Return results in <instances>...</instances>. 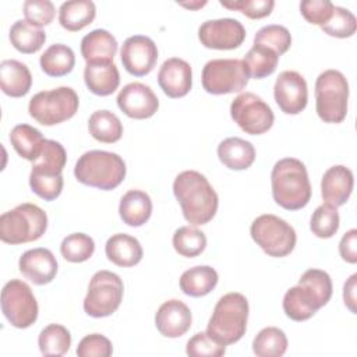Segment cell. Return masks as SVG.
Masks as SVG:
<instances>
[{
    "label": "cell",
    "instance_id": "38",
    "mask_svg": "<svg viewBox=\"0 0 357 357\" xmlns=\"http://www.w3.org/2000/svg\"><path fill=\"white\" fill-rule=\"evenodd\" d=\"M173 247L181 257L194 258L205 250L206 237L194 226H183L173 234Z\"/></svg>",
    "mask_w": 357,
    "mask_h": 357
},
{
    "label": "cell",
    "instance_id": "22",
    "mask_svg": "<svg viewBox=\"0 0 357 357\" xmlns=\"http://www.w3.org/2000/svg\"><path fill=\"white\" fill-rule=\"evenodd\" d=\"M105 252L110 262L123 268L137 265L144 255L139 241L126 233H117L109 237L105 245Z\"/></svg>",
    "mask_w": 357,
    "mask_h": 357
},
{
    "label": "cell",
    "instance_id": "8",
    "mask_svg": "<svg viewBox=\"0 0 357 357\" xmlns=\"http://www.w3.org/2000/svg\"><path fill=\"white\" fill-rule=\"evenodd\" d=\"M252 240L265 254L275 258L289 255L297 241L294 229L279 216L265 213L254 219L250 229Z\"/></svg>",
    "mask_w": 357,
    "mask_h": 357
},
{
    "label": "cell",
    "instance_id": "2",
    "mask_svg": "<svg viewBox=\"0 0 357 357\" xmlns=\"http://www.w3.org/2000/svg\"><path fill=\"white\" fill-rule=\"evenodd\" d=\"M271 184L275 202L287 211H298L310 202L308 173L304 163L296 158H284L275 163Z\"/></svg>",
    "mask_w": 357,
    "mask_h": 357
},
{
    "label": "cell",
    "instance_id": "9",
    "mask_svg": "<svg viewBox=\"0 0 357 357\" xmlns=\"http://www.w3.org/2000/svg\"><path fill=\"white\" fill-rule=\"evenodd\" d=\"M124 293L123 280L110 271H98L88 286L84 311L93 318L112 315L121 304Z\"/></svg>",
    "mask_w": 357,
    "mask_h": 357
},
{
    "label": "cell",
    "instance_id": "14",
    "mask_svg": "<svg viewBox=\"0 0 357 357\" xmlns=\"http://www.w3.org/2000/svg\"><path fill=\"white\" fill-rule=\"evenodd\" d=\"M120 56L123 67L128 74L134 77H144L156 66L158 47L151 38L134 35L123 42Z\"/></svg>",
    "mask_w": 357,
    "mask_h": 357
},
{
    "label": "cell",
    "instance_id": "18",
    "mask_svg": "<svg viewBox=\"0 0 357 357\" xmlns=\"http://www.w3.org/2000/svg\"><path fill=\"white\" fill-rule=\"evenodd\" d=\"M158 82L169 98H183L192 86L191 66L178 57L167 59L159 68Z\"/></svg>",
    "mask_w": 357,
    "mask_h": 357
},
{
    "label": "cell",
    "instance_id": "52",
    "mask_svg": "<svg viewBox=\"0 0 357 357\" xmlns=\"http://www.w3.org/2000/svg\"><path fill=\"white\" fill-rule=\"evenodd\" d=\"M178 4L185 8H190V10H197V8L204 7L206 4V1H190V3H178Z\"/></svg>",
    "mask_w": 357,
    "mask_h": 357
},
{
    "label": "cell",
    "instance_id": "41",
    "mask_svg": "<svg viewBox=\"0 0 357 357\" xmlns=\"http://www.w3.org/2000/svg\"><path fill=\"white\" fill-rule=\"evenodd\" d=\"M254 45H264L278 53L280 57L291 46V35L283 25H265L254 36Z\"/></svg>",
    "mask_w": 357,
    "mask_h": 357
},
{
    "label": "cell",
    "instance_id": "33",
    "mask_svg": "<svg viewBox=\"0 0 357 357\" xmlns=\"http://www.w3.org/2000/svg\"><path fill=\"white\" fill-rule=\"evenodd\" d=\"M89 134L99 142L114 144L123 135L120 119L109 110H96L88 120Z\"/></svg>",
    "mask_w": 357,
    "mask_h": 357
},
{
    "label": "cell",
    "instance_id": "34",
    "mask_svg": "<svg viewBox=\"0 0 357 357\" xmlns=\"http://www.w3.org/2000/svg\"><path fill=\"white\" fill-rule=\"evenodd\" d=\"M243 61L245 64L248 77L261 79L275 73L279 61V56L275 50L264 45H254L247 52Z\"/></svg>",
    "mask_w": 357,
    "mask_h": 357
},
{
    "label": "cell",
    "instance_id": "24",
    "mask_svg": "<svg viewBox=\"0 0 357 357\" xmlns=\"http://www.w3.org/2000/svg\"><path fill=\"white\" fill-rule=\"evenodd\" d=\"M321 307L322 305L314 293L303 284L289 289L283 297L284 314L297 322L310 319Z\"/></svg>",
    "mask_w": 357,
    "mask_h": 357
},
{
    "label": "cell",
    "instance_id": "48",
    "mask_svg": "<svg viewBox=\"0 0 357 357\" xmlns=\"http://www.w3.org/2000/svg\"><path fill=\"white\" fill-rule=\"evenodd\" d=\"M112 353V342L100 333H92L82 337L77 347L78 357H109Z\"/></svg>",
    "mask_w": 357,
    "mask_h": 357
},
{
    "label": "cell",
    "instance_id": "32",
    "mask_svg": "<svg viewBox=\"0 0 357 357\" xmlns=\"http://www.w3.org/2000/svg\"><path fill=\"white\" fill-rule=\"evenodd\" d=\"M10 42L21 53L32 54L42 49L46 40V33L40 28L31 25L25 20L15 21L10 28Z\"/></svg>",
    "mask_w": 357,
    "mask_h": 357
},
{
    "label": "cell",
    "instance_id": "44",
    "mask_svg": "<svg viewBox=\"0 0 357 357\" xmlns=\"http://www.w3.org/2000/svg\"><path fill=\"white\" fill-rule=\"evenodd\" d=\"M29 185L32 191L45 201L56 199L63 190V174L60 176H47L31 172Z\"/></svg>",
    "mask_w": 357,
    "mask_h": 357
},
{
    "label": "cell",
    "instance_id": "28",
    "mask_svg": "<svg viewBox=\"0 0 357 357\" xmlns=\"http://www.w3.org/2000/svg\"><path fill=\"white\" fill-rule=\"evenodd\" d=\"M95 15L96 7L91 0L64 1L59 8L60 25L70 32L84 29L95 20Z\"/></svg>",
    "mask_w": 357,
    "mask_h": 357
},
{
    "label": "cell",
    "instance_id": "1",
    "mask_svg": "<svg viewBox=\"0 0 357 357\" xmlns=\"http://www.w3.org/2000/svg\"><path fill=\"white\" fill-rule=\"evenodd\" d=\"M183 216L194 226L206 225L216 215L219 198L208 178L195 170L181 172L173 183Z\"/></svg>",
    "mask_w": 357,
    "mask_h": 357
},
{
    "label": "cell",
    "instance_id": "36",
    "mask_svg": "<svg viewBox=\"0 0 357 357\" xmlns=\"http://www.w3.org/2000/svg\"><path fill=\"white\" fill-rule=\"evenodd\" d=\"M67 162L64 146L53 139H46L40 156L33 162L32 170L35 173L47 176H60Z\"/></svg>",
    "mask_w": 357,
    "mask_h": 357
},
{
    "label": "cell",
    "instance_id": "5",
    "mask_svg": "<svg viewBox=\"0 0 357 357\" xmlns=\"http://www.w3.org/2000/svg\"><path fill=\"white\" fill-rule=\"evenodd\" d=\"M47 229L46 212L35 204H21L0 216V240L15 245L39 240Z\"/></svg>",
    "mask_w": 357,
    "mask_h": 357
},
{
    "label": "cell",
    "instance_id": "39",
    "mask_svg": "<svg viewBox=\"0 0 357 357\" xmlns=\"http://www.w3.org/2000/svg\"><path fill=\"white\" fill-rule=\"evenodd\" d=\"M95 251V243L92 237L85 233H73L64 237L60 245L63 258L68 262L79 264L92 257Z\"/></svg>",
    "mask_w": 357,
    "mask_h": 357
},
{
    "label": "cell",
    "instance_id": "19",
    "mask_svg": "<svg viewBox=\"0 0 357 357\" xmlns=\"http://www.w3.org/2000/svg\"><path fill=\"white\" fill-rule=\"evenodd\" d=\"M191 319L190 308L183 301L172 298L159 307L155 315V325L160 335L174 339L190 329Z\"/></svg>",
    "mask_w": 357,
    "mask_h": 357
},
{
    "label": "cell",
    "instance_id": "29",
    "mask_svg": "<svg viewBox=\"0 0 357 357\" xmlns=\"http://www.w3.org/2000/svg\"><path fill=\"white\" fill-rule=\"evenodd\" d=\"M218 272L208 265H198L183 272L180 278V289L191 297H202L209 294L218 284Z\"/></svg>",
    "mask_w": 357,
    "mask_h": 357
},
{
    "label": "cell",
    "instance_id": "37",
    "mask_svg": "<svg viewBox=\"0 0 357 357\" xmlns=\"http://www.w3.org/2000/svg\"><path fill=\"white\" fill-rule=\"evenodd\" d=\"M287 350L284 332L275 326L264 328L252 340V351L258 357H280Z\"/></svg>",
    "mask_w": 357,
    "mask_h": 357
},
{
    "label": "cell",
    "instance_id": "50",
    "mask_svg": "<svg viewBox=\"0 0 357 357\" xmlns=\"http://www.w3.org/2000/svg\"><path fill=\"white\" fill-rule=\"evenodd\" d=\"M339 252L346 262L349 264L357 262V230L356 229H351L343 234L339 243Z\"/></svg>",
    "mask_w": 357,
    "mask_h": 357
},
{
    "label": "cell",
    "instance_id": "4",
    "mask_svg": "<svg viewBox=\"0 0 357 357\" xmlns=\"http://www.w3.org/2000/svg\"><path fill=\"white\" fill-rule=\"evenodd\" d=\"M75 178L89 187L113 190L126 177V163L114 152L88 151L82 153L74 167Z\"/></svg>",
    "mask_w": 357,
    "mask_h": 357
},
{
    "label": "cell",
    "instance_id": "49",
    "mask_svg": "<svg viewBox=\"0 0 357 357\" xmlns=\"http://www.w3.org/2000/svg\"><path fill=\"white\" fill-rule=\"evenodd\" d=\"M333 3L328 0H304L300 3L301 15L314 25L322 26L332 15Z\"/></svg>",
    "mask_w": 357,
    "mask_h": 357
},
{
    "label": "cell",
    "instance_id": "23",
    "mask_svg": "<svg viewBox=\"0 0 357 357\" xmlns=\"http://www.w3.org/2000/svg\"><path fill=\"white\" fill-rule=\"evenodd\" d=\"M0 85L1 91L11 98L26 95L32 85L29 68L14 59H7L0 63Z\"/></svg>",
    "mask_w": 357,
    "mask_h": 357
},
{
    "label": "cell",
    "instance_id": "13",
    "mask_svg": "<svg viewBox=\"0 0 357 357\" xmlns=\"http://www.w3.org/2000/svg\"><path fill=\"white\" fill-rule=\"evenodd\" d=\"M198 38L202 46L215 50H231L243 45L245 29L234 18L208 20L198 29Z\"/></svg>",
    "mask_w": 357,
    "mask_h": 357
},
{
    "label": "cell",
    "instance_id": "3",
    "mask_svg": "<svg viewBox=\"0 0 357 357\" xmlns=\"http://www.w3.org/2000/svg\"><path fill=\"white\" fill-rule=\"evenodd\" d=\"M248 301L241 293H227L216 303L208 322V335L220 344L238 342L247 329Z\"/></svg>",
    "mask_w": 357,
    "mask_h": 357
},
{
    "label": "cell",
    "instance_id": "21",
    "mask_svg": "<svg viewBox=\"0 0 357 357\" xmlns=\"http://www.w3.org/2000/svg\"><path fill=\"white\" fill-rule=\"evenodd\" d=\"M84 81L92 93L98 96H107L117 89L120 84V74L113 61L86 63Z\"/></svg>",
    "mask_w": 357,
    "mask_h": 357
},
{
    "label": "cell",
    "instance_id": "16",
    "mask_svg": "<svg viewBox=\"0 0 357 357\" xmlns=\"http://www.w3.org/2000/svg\"><path fill=\"white\" fill-rule=\"evenodd\" d=\"M117 106L120 110L137 120L152 117L159 109V99L151 86L142 82H130L117 95Z\"/></svg>",
    "mask_w": 357,
    "mask_h": 357
},
{
    "label": "cell",
    "instance_id": "43",
    "mask_svg": "<svg viewBox=\"0 0 357 357\" xmlns=\"http://www.w3.org/2000/svg\"><path fill=\"white\" fill-rule=\"evenodd\" d=\"M298 284H303L308 287L314 296L318 298L321 305L324 307L332 297V280L331 276L321 269H308L305 271L300 280Z\"/></svg>",
    "mask_w": 357,
    "mask_h": 357
},
{
    "label": "cell",
    "instance_id": "30",
    "mask_svg": "<svg viewBox=\"0 0 357 357\" xmlns=\"http://www.w3.org/2000/svg\"><path fill=\"white\" fill-rule=\"evenodd\" d=\"M10 142L21 158L35 162L40 156L46 139L35 127L18 124L10 132Z\"/></svg>",
    "mask_w": 357,
    "mask_h": 357
},
{
    "label": "cell",
    "instance_id": "25",
    "mask_svg": "<svg viewBox=\"0 0 357 357\" xmlns=\"http://www.w3.org/2000/svg\"><path fill=\"white\" fill-rule=\"evenodd\" d=\"M219 160L231 170H245L255 160L254 145L243 138L230 137L218 145Z\"/></svg>",
    "mask_w": 357,
    "mask_h": 357
},
{
    "label": "cell",
    "instance_id": "10",
    "mask_svg": "<svg viewBox=\"0 0 357 357\" xmlns=\"http://www.w3.org/2000/svg\"><path fill=\"white\" fill-rule=\"evenodd\" d=\"M248 78L245 64L240 59L209 60L202 70V86L212 95L240 92L248 84Z\"/></svg>",
    "mask_w": 357,
    "mask_h": 357
},
{
    "label": "cell",
    "instance_id": "20",
    "mask_svg": "<svg viewBox=\"0 0 357 357\" xmlns=\"http://www.w3.org/2000/svg\"><path fill=\"white\" fill-rule=\"evenodd\" d=\"M353 172L343 165H335L322 176L321 195L326 204L337 208L347 202L353 191Z\"/></svg>",
    "mask_w": 357,
    "mask_h": 357
},
{
    "label": "cell",
    "instance_id": "27",
    "mask_svg": "<svg viewBox=\"0 0 357 357\" xmlns=\"http://www.w3.org/2000/svg\"><path fill=\"white\" fill-rule=\"evenodd\" d=\"M119 213L126 225L139 227L151 218L152 201L146 192L141 190H130L120 199Z\"/></svg>",
    "mask_w": 357,
    "mask_h": 357
},
{
    "label": "cell",
    "instance_id": "15",
    "mask_svg": "<svg viewBox=\"0 0 357 357\" xmlns=\"http://www.w3.org/2000/svg\"><path fill=\"white\" fill-rule=\"evenodd\" d=\"M273 96L286 114H298L307 106L308 88L304 77L291 70L282 71L273 86Z\"/></svg>",
    "mask_w": 357,
    "mask_h": 357
},
{
    "label": "cell",
    "instance_id": "45",
    "mask_svg": "<svg viewBox=\"0 0 357 357\" xmlns=\"http://www.w3.org/2000/svg\"><path fill=\"white\" fill-rule=\"evenodd\" d=\"M185 351L192 357H220L226 353V346L213 340L208 332H198L187 342Z\"/></svg>",
    "mask_w": 357,
    "mask_h": 357
},
{
    "label": "cell",
    "instance_id": "31",
    "mask_svg": "<svg viewBox=\"0 0 357 357\" xmlns=\"http://www.w3.org/2000/svg\"><path fill=\"white\" fill-rule=\"evenodd\" d=\"M40 68L49 77H63L73 71L75 54L73 49L63 43L49 46L39 59Z\"/></svg>",
    "mask_w": 357,
    "mask_h": 357
},
{
    "label": "cell",
    "instance_id": "46",
    "mask_svg": "<svg viewBox=\"0 0 357 357\" xmlns=\"http://www.w3.org/2000/svg\"><path fill=\"white\" fill-rule=\"evenodd\" d=\"M54 6L49 0H26L24 3L25 21L38 28L50 24L54 18Z\"/></svg>",
    "mask_w": 357,
    "mask_h": 357
},
{
    "label": "cell",
    "instance_id": "42",
    "mask_svg": "<svg viewBox=\"0 0 357 357\" xmlns=\"http://www.w3.org/2000/svg\"><path fill=\"white\" fill-rule=\"evenodd\" d=\"M321 29L329 36L350 38L356 33L357 21L351 11H349L347 8L335 6L331 18L328 20V22H325L321 26Z\"/></svg>",
    "mask_w": 357,
    "mask_h": 357
},
{
    "label": "cell",
    "instance_id": "40",
    "mask_svg": "<svg viewBox=\"0 0 357 357\" xmlns=\"http://www.w3.org/2000/svg\"><path fill=\"white\" fill-rule=\"evenodd\" d=\"M339 225L340 218L336 206L325 202L314 211L310 222V229L319 238H331L337 231Z\"/></svg>",
    "mask_w": 357,
    "mask_h": 357
},
{
    "label": "cell",
    "instance_id": "51",
    "mask_svg": "<svg viewBox=\"0 0 357 357\" xmlns=\"http://www.w3.org/2000/svg\"><path fill=\"white\" fill-rule=\"evenodd\" d=\"M356 279H357V273H353L347 282L344 283V287H343V300H344V304L346 307L353 312L356 314Z\"/></svg>",
    "mask_w": 357,
    "mask_h": 357
},
{
    "label": "cell",
    "instance_id": "35",
    "mask_svg": "<svg viewBox=\"0 0 357 357\" xmlns=\"http://www.w3.org/2000/svg\"><path fill=\"white\" fill-rule=\"evenodd\" d=\"M38 344L43 356L60 357L70 350L71 335L66 326L50 324L40 331Z\"/></svg>",
    "mask_w": 357,
    "mask_h": 357
},
{
    "label": "cell",
    "instance_id": "17",
    "mask_svg": "<svg viewBox=\"0 0 357 357\" xmlns=\"http://www.w3.org/2000/svg\"><path fill=\"white\" fill-rule=\"evenodd\" d=\"M20 272L33 284L50 283L57 273V261L47 248H32L25 251L18 261Z\"/></svg>",
    "mask_w": 357,
    "mask_h": 357
},
{
    "label": "cell",
    "instance_id": "47",
    "mask_svg": "<svg viewBox=\"0 0 357 357\" xmlns=\"http://www.w3.org/2000/svg\"><path fill=\"white\" fill-rule=\"evenodd\" d=\"M220 4L229 10H238L245 17L251 20H259L264 17H268L273 7V0H234V1H223L220 0Z\"/></svg>",
    "mask_w": 357,
    "mask_h": 357
},
{
    "label": "cell",
    "instance_id": "26",
    "mask_svg": "<svg viewBox=\"0 0 357 357\" xmlns=\"http://www.w3.org/2000/svg\"><path fill=\"white\" fill-rule=\"evenodd\" d=\"M116 52L117 40L106 29H93L81 40V54L86 63L113 61Z\"/></svg>",
    "mask_w": 357,
    "mask_h": 357
},
{
    "label": "cell",
    "instance_id": "11",
    "mask_svg": "<svg viewBox=\"0 0 357 357\" xmlns=\"http://www.w3.org/2000/svg\"><path fill=\"white\" fill-rule=\"evenodd\" d=\"M38 303L31 287L20 280L11 279L1 290V311L7 321L20 329L29 328L38 319Z\"/></svg>",
    "mask_w": 357,
    "mask_h": 357
},
{
    "label": "cell",
    "instance_id": "12",
    "mask_svg": "<svg viewBox=\"0 0 357 357\" xmlns=\"http://www.w3.org/2000/svg\"><path fill=\"white\" fill-rule=\"evenodd\" d=\"M230 114L234 123L250 135L266 132L275 121L269 105L252 92H243L230 105Z\"/></svg>",
    "mask_w": 357,
    "mask_h": 357
},
{
    "label": "cell",
    "instance_id": "7",
    "mask_svg": "<svg viewBox=\"0 0 357 357\" xmlns=\"http://www.w3.org/2000/svg\"><path fill=\"white\" fill-rule=\"evenodd\" d=\"M79 99L70 86H59L33 95L28 112L42 126H56L71 119L78 110Z\"/></svg>",
    "mask_w": 357,
    "mask_h": 357
},
{
    "label": "cell",
    "instance_id": "6",
    "mask_svg": "<svg viewBox=\"0 0 357 357\" xmlns=\"http://www.w3.org/2000/svg\"><path fill=\"white\" fill-rule=\"evenodd\" d=\"M349 82L337 70L321 73L315 81V110L325 123H342L347 114Z\"/></svg>",
    "mask_w": 357,
    "mask_h": 357
}]
</instances>
